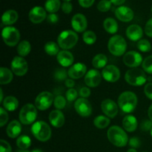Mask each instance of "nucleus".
Segmentation results:
<instances>
[{"instance_id":"obj_45","label":"nucleus","mask_w":152,"mask_h":152,"mask_svg":"<svg viewBox=\"0 0 152 152\" xmlns=\"http://www.w3.org/2000/svg\"><path fill=\"white\" fill-rule=\"evenodd\" d=\"M140 129L143 132L151 131L152 129V121H151V120H144V121H142L140 125Z\"/></svg>"},{"instance_id":"obj_43","label":"nucleus","mask_w":152,"mask_h":152,"mask_svg":"<svg viewBox=\"0 0 152 152\" xmlns=\"http://www.w3.org/2000/svg\"><path fill=\"white\" fill-rule=\"evenodd\" d=\"M0 152H12L10 145L4 140H0Z\"/></svg>"},{"instance_id":"obj_1","label":"nucleus","mask_w":152,"mask_h":152,"mask_svg":"<svg viewBox=\"0 0 152 152\" xmlns=\"http://www.w3.org/2000/svg\"><path fill=\"white\" fill-rule=\"evenodd\" d=\"M137 105V96L134 92L124 91L118 97V106L126 114L133 112Z\"/></svg>"},{"instance_id":"obj_20","label":"nucleus","mask_w":152,"mask_h":152,"mask_svg":"<svg viewBox=\"0 0 152 152\" xmlns=\"http://www.w3.org/2000/svg\"><path fill=\"white\" fill-rule=\"evenodd\" d=\"M126 36L132 41H140L143 36V31L140 25L134 24L128 27L126 30Z\"/></svg>"},{"instance_id":"obj_59","label":"nucleus","mask_w":152,"mask_h":152,"mask_svg":"<svg viewBox=\"0 0 152 152\" xmlns=\"http://www.w3.org/2000/svg\"><path fill=\"white\" fill-rule=\"evenodd\" d=\"M150 133H151V137H152V129H151V130L150 131Z\"/></svg>"},{"instance_id":"obj_44","label":"nucleus","mask_w":152,"mask_h":152,"mask_svg":"<svg viewBox=\"0 0 152 152\" xmlns=\"http://www.w3.org/2000/svg\"><path fill=\"white\" fill-rule=\"evenodd\" d=\"M62 10L66 14H69L73 10V6L70 1H64L62 4Z\"/></svg>"},{"instance_id":"obj_16","label":"nucleus","mask_w":152,"mask_h":152,"mask_svg":"<svg viewBox=\"0 0 152 152\" xmlns=\"http://www.w3.org/2000/svg\"><path fill=\"white\" fill-rule=\"evenodd\" d=\"M71 26L77 32H83L88 27L87 19L82 13H77L71 19Z\"/></svg>"},{"instance_id":"obj_33","label":"nucleus","mask_w":152,"mask_h":152,"mask_svg":"<svg viewBox=\"0 0 152 152\" xmlns=\"http://www.w3.org/2000/svg\"><path fill=\"white\" fill-rule=\"evenodd\" d=\"M45 51L47 54L50 55V56H55L59 53V45L56 44V42L53 41L48 42L45 45Z\"/></svg>"},{"instance_id":"obj_12","label":"nucleus","mask_w":152,"mask_h":152,"mask_svg":"<svg viewBox=\"0 0 152 152\" xmlns=\"http://www.w3.org/2000/svg\"><path fill=\"white\" fill-rule=\"evenodd\" d=\"M74 108L79 115L83 117H87L91 114L92 106L88 100L86 98H80L75 101Z\"/></svg>"},{"instance_id":"obj_9","label":"nucleus","mask_w":152,"mask_h":152,"mask_svg":"<svg viewBox=\"0 0 152 152\" xmlns=\"http://www.w3.org/2000/svg\"><path fill=\"white\" fill-rule=\"evenodd\" d=\"M53 102V95L49 91H43L36 97L35 106L40 111H45L51 106Z\"/></svg>"},{"instance_id":"obj_30","label":"nucleus","mask_w":152,"mask_h":152,"mask_svg":"<svg viewBox=\"0 0 152 152\" xmlns=\"http://www.w3.org/2000/svg\"><path fill=\"white\" fill-rule=\"evenodd\" d=\"M31 50V43L27 40H23V41L20 42L18 45L17 47V52L19 55L22 57L23 56H28L30 53Z\"/></svg>"},{"instance_id":"obj_28","label":"nucleus","mask_w":152,"mask_h":152,"mask_svg":"<svg viewBox=\"0 0 152 152\" xmlns=\"http://www.w3.org/2000/svg\"><path fill=\"white\" fill-rule=\"evenodd\" d=\"M13 73L8 68L1 67L0 68V84H9L13 80Z\"/></svg>"},{"instance_id":"obj_6","label":"nucleus","mask_w":152,"mask_h":152,"mask_svg":"<svg viewBox=\"0 0 152 152\" xmlns=\"http://www.w3.org/2000/svg\"><path fill=\"white\" fill-rule=\"evenodd\" d=\"M125 80L131 86H141L146 83L147 77L142 70L134 68L127 71L125 75Z\"/></svg>"},{"instance_id":"obj_14","label":"nucleus","mask_w":152,"mask_h":152,"mask_svg":"<svg viewBox=\"0 0 152 152\" xmlns=\"http://www.w3.org/2000/svg\"><path fill=\"white\" fill-rule=\"evenodd\" d=\"M101 109L109 118H114L118 114V105L111 99H105L102 101L101 103Z\"/></svg>"},{"instance_id":"obj_17","label":"nucleus","mask_w":152,"mask_h":152,"mask_svg":"<svg viewBox=\"0 0 152 152\" xmlns=\"http://www.w3.org/2000/svg\"><path fill=\"white\" fill-rule=\"evenodd\" d=\"M102 76L100 73L95 69H91L85 76V83L90 88H94L99 86L101 83Z\"/></svg>"},{"instance_id":"obj_24","label":"nucleus","mask_w":152,"mask_h":152,"mask_svg":"<svg viewBox=\"0 0 152 152\" xmlns=\"http://www.w3.org/2000/svg\"><path fill=\"white\" fill-rule=\"evenodd\" d=\"M137 120L133 115H127L123 118V129L128 132H134L137 128Z\"/></svg>"},{"instance_id":"obj_39","label":"nucleus","mask_w":152,"mask_h":152,"mask_svg":"<svg viewBox=\"0 0 152 152\" xmlns=\"http://www.w3.org/2000/svg\"><path fill=\"white\" fill-rule=\"evenodd\" d=\"M68 74L64 68H59L54 73V78L57 81H64L67 80Z\"/></svg>"},{"instance_id":"obj_51","label":"nucleus","mask_w":152,"mask_h":152,"mask_svg":"<svg viewBox=\"0 0 152 152\" xmlns=\"http://www.w3.org/2000/svg\"><path fill=\"white\" fill-rule=\"evenodd\" d=\"M47 20L49 23L55 24L58 22L59 18H58V16L56 13H50V14L47 16Z\"/></svg>"},{"instance_id":"obj_56","label":"nucleus","mask_w":152,"mask_h":152,"mask_svg":"<svg viewBox=\"0 0 152 152\" xmlns=\"http://www.w3.org/2000/svg\"><path fill=\"white\" fill-rule=\"evenodd\" d=\"M16 152H31V151H28L27 149H19V150H17Z\"/></svg>"},{"instance_id":"obj_8","label":"nucleus","mask_w":152,"mask_h":152,"mask_svg":"<svg viewBox=\"0 0 152 152\" xmlns=\"http://www.w3.org/2000/svg\"><path fill=\"white\" fill-rule=\"evenodd\" d=\"M1 36L4 42L10 47L16 46L20 39V33L14 27L7 26L3 28Z\"/></svg>"},{"instance_id":"obj_5","label":"nucleus","mask_w":152,"mask_h":152,"mask_svg":"<svg viewBox=\"0 0 152 152\" xmlns=\"http://www.w3.org/2000/svg\"><path fill=\"white\" fill-rule=\"evenodd\" d=\"M78 42V36L74 31L67 30L59 34L57 38V42L59 48L63 50H68L77 45Z\"/></svg>"},{"instance_id":"obj_32","label":"nucleus","mask_w":152,"mask_h":152,"mask_svg":"<svg viewBox=\"0 0 152 152\" xmlns=\"http://www.w3.org/2000/svg\"><path fill=\"white\" fill-rule=\"evenodd\" d=\"M110 123V119L108 117H105V116L99 115L97 116L96 118L94 120V125L96 126L97 129H105L106 127H108L109 126Z\"/></svg>"},{"instance_id":"obj_4","label":"nucleus","mask_w":152,"mask_h":152,"mask_svg":"<svg viewBox=\"0 0 152 152\" xmlns=\"http://www.w3.org/2000/svg\"><path fill=\"white\" fill-rule=\"evenodd\" d=\"M108 50L116 56H123L127 49V43L125 39L120 35H114L111 37L108 43Z\"/></svg>"},{"instance_id":"obj_40","label":"nucleus","mask_w":152,"mask_h":152,"mask_svg":"<svg viewBox=\"0 0 152 152\" xmlns=\"http://www.w3.org/2000/svg\"><path fill=\"white\" fill-rule=\"evenodd\" d=\"M111 4L110 0H101L97 4V9L100 12H107L111 9Z\"/></svg>"},{"instance_id":"obj_34","label":"nucleus","mask_w":152,"mask_h":152,"mask_svg":"<svg viewBox=\"0 0 152 152\" xmlns=\"http://www.w3.org/2000/svg\"><path fill=\"white\" fill-rule=\"evenodd\" d=\"M16 145L19 149H28L31 145V139L27 135L19 136L16 140Z\"/></svg>"},{"instance_id":"obj_19","label":"nucleus","mask_w":152,"mask_h":152,"mask_svg":"<svg viewBox=\"0 0 152 152\" xmlns=\"http://www.w3.org/2000/svg\"><path fill=\"white\" fill-rule=\"evenodd\" d=\"M87 71V67L84 63L81 62H77V63L73 65L69 68L68 71V77H71L73 80H77L80 79L86 74Z\"/></svg>"},{"instance_id":"obj_57","label":"nucleus","mask_w":152,"mask_h":152,"mask_svg":"<svg viewBox=\"0 0 152 152\" xmlns=\"http://www.w3.org/2000/svg\"><path fill=\"white\" fill-rule=\"evenodd\" d=\"M127 152H137V150L135 149V148H129V149L127 151Z\"/></svg>"},{"instance_id":"obj_54","label":"nucleus","mask_w":152,"mask_h":152,"mask_svg":"<svg viewBox=\"0 0 152 152\" xmlns=\"http://www.w3.org/2000/svg\"><path fill=\"white\" fill-rule=\"evenodd\" d=\"M148 117H149L150 120L152 121V104L150 105L149 108H148Z\"/></svg>"},{"instance_id":"obj_25","label":"nucleus","mask_w":152,"mask_h":152,"mask_svg":"<svg viewBox=\"0 0 152 152\" xmlns=\"http://www.w3.org/2000/svg\"><path fill=\"white\" fill-rule=\"evenodd\" d=\"M19 18V14L14 10H6L1 16L2 23L5 25H11L14 24Z\"/></svg>"},{"instance_id":"obj_15","label":"nucleus","mask_w":152,"mask_h":152,"mask_svg":"<svg viewBox=\"0 0 152 152\" xmlns=\"http://www.w3.org/2000/svg\"><path fill=\"white\" fill-rule=\"evenodd\" d=\"M30 21L34 24H39L47 18L46 10L40 6L33 7L28 13Z\"/></svg>"},{"instance_id":"obj_35","label":"nucleus","mask_w":152,"mask_h":152,"mask_svg":"<svg viewBox=\"0 0 152 152\" xmlns=\"http://www.w3.org/2000/svg\"><path fill=\"white\" fill-rule=\"evenodd\" d=\"M83 39L84 42L87 45H93L96 42V34L91 31H87L83 34Z\"/></svg>"},{"instance_id":"obj_47","label":"nucleus","mask_w":152,"mask_h":152,"mask_svg":"<svg viewBox=\"0 0 152 152\" xmlns=\"http://www.w3.org/2000/svg\"><path fill=\"white\" fill-rule=\"evenodd\" d=\"M144 93L148 99L152 100V83H148L144 87Z\"/></svg>"},{"instance_id":"obj_49","label":"nucleus","mask_w":152,"mask_h":152,"mask_svg":"<svg viewBox=\"0 0 152 152\" xmlns=\"http://www.w3.org/2000/svg\"><path fill=\"white\" fill-rule=\"evenodd\" d=\"M78 1L80 6H82L83 7L88 8V7H90L93 5L95 0H78Z\"/></svg>"},{"instance_id":"obj_31","label":"nucleus","mask_w":152,"mask_h":152,"mask_svg":"<svg viewBox=\"0 0 152 152\" xmlns=\"http://www.w3.org/2000/svg\"><path fill=\"white\" fill-rule=\"evenodd\" d=\"M61 2L59 0H46L45 7L46 11L50 13H55L59 10L61 7Z\"/></svg>"},{"instance_id":"obj_53","label":"nucleus","mask_w":152,"mask_h":152,"mask_svg":"<svg viewBox=\"0 0 152 152\" xmlns=\"http://www.w3.org/2000/svg\"><path fill=\"white\" fill-rule=\"evenodd\" d=\"M114 5H122L126 1V0H110Z\"/></svg>"},{"instance_id":"obj_41","label":"nucleus","mask_w":152,"mask_h":152,"mask_svg":"<svg viewBox=\"0 0 152 152\" xmlns=\"http://www.w3.org/2000/svg\"><path fill=\"white\" fill-rule=\"evenodd\" d=\"M8 120V114L4 108L1 107L0 108V126L3 127Z\"/></svg>"},{"instance_id":"obj_7","label":"nucleus","mask_w":152,"mask_h":152,"mask_svg":"<svg viewBox=\"0 0 152 152\" xmlns=\"http://www.w3.org/2000/svg\"><path fill=\"white\" fill-rule=\"evenodd\" d=\"M37 117V107L31 103L24 105L19 111V120L24 125H30L34 123Z\"/></svg>"},{"instance_id":"obj_61","label":"nucleus","mask_w":152,"mask_h":152,"mask_svg":"<svg viewBox=\"0 0 152 152\" xmlns=\"http://www.w3.org/2000/svg\"><path fill=\"white\" fill-rule=\"evenodd\" d=\"M151 12H152V7H151Z\"/></svg>"},{"instance_id":"obj_29","label":"nucleus","mask_w":152,"mask_h":152,"mask_svg":"<svg viewBox=\"0 0 152 152\" xmlns=\"http://www.w3.org/2000/svg\"><path fill=\"white\" fill-rule=\"evenodd\" d=\"M107 62H108L107 56L105 54H102V53H99V54L96 55L93 58L92 65L95 68L99 69V68H105L106 66Z\"/></svg>"},{"instance_id":"obj_58","label":"nucleus","mask_w":152,"mask_h":152,"mask_svg":"<svg viewBox=\"0 0 152 152\" xmlns=\"http://www.w3.org/2000/svg\"><path fill=\"white\" fill-rule=\"evenodd\" d=\"M31 152H43V151H42V150H40V149H34Z\"/></svg>"},{"instance_id":"obj_36","label":"nucleus","mask_w":152,"mask_h":152,"mask_svg":"<svg viewBox=\"0 0 152 152\" xmlns=\"http://www.w3.org/2000/svg\"><path fill=\"white\" fill-rule=\"evenodd\" d=\"M137 48L141 52H148L151 50V43L147 39H140L137 42Z\"/></svg>"},{"instance_id":"obj_52","label":"nucleus","mask_w":152,"mask_h":152,"mask_svg":"<svg viewBox=\"0 0 152 152\" xmlns=\"http://www.w3.org/2000/svg\"><path fill=\"white\" fill-rule=\"evenodd\" d=\"M65 84L69 88H73V87L75 86V83L73 80V79H67L65 82Z\"/></svg>"},{"instance_id":"obj_2","label":"nucleus","mask_w":152,"mask_h":152,"mask_svg":"<svg viewBox=\"0 0 152 152\" xmlns=\"http://www.w3.org/2000/svg\"><path fill=\"white\" fill-rule=\"evenodd\" d=\"M108 140L117 147H124L129 142V137L123 129L117 126H113L107 132Z\"/></svg>"},{"instance_id":"obj_11","label":"nucleus","mask_w":152,"mask_h":152,"mask_svg":"<svg viewBox=\"0 0 152 152\" xmlns=\"http://www.w3.org/2000/svg\"><path fill=\"white\" fill-rule=\"evenodd\" d=\"M123 61L126 66L132 68H137L143 62L142 55L135 50H131L125 53Z\"/></svg>"},{"instance_id":"obj_18","label":"nucleus","mask_w":152,"mask_h":152,"mask_svg":"<svg viewBox=\"0 0 152 152\" xmlns=\"http://www.w3.org/2000/svg\"><path fill=\"white\" fill-rule=\"evenodd\" d=\"M115 16L121 22H129L134 19V13L130 7L127 6H120L115 10Z\"/></svg>"},{"instance_id":"obj_27","label":"nucleus","mask_w":152,"mask_h":152,"mask_svg":"<svg viewBox=\"0 0 152 152\" xmlns=\"http://www.w3.org/2000/svg\"><path fill=\"white\" fill-rule=\"evenodd\" d=\"M103 27L105 31L111 34H114L118 31V24L113 18H107L103 22Z\"/></svg>"},{"instance_id":"obj_50","label":"nucleus","mask_w":152,"mask_h":152,"mask_svg":"<svg viewBox=\"0 0 152 152\" xmlns=\"http://www.w3.org/2000/svg\"><path fill=\"white\" fill-rule=\"evenodd\" d=\"M80 95L82 98H87L91 95V90L88 87H83L80 90Z\"/></svg>"},{"instance_id":"obj_60","label":"nucleus","mask_w":152,"mask_h":152,"mask_svg":"<svg viewBox=\"0 0 152 152\" xmlns=\"http://www.w3.org/2000/svg\"><path fill=\"white\" fill-rule=\"evenodd\" d=\"M71 0H64V1H70Z\"/></svg>"},{"instance_id":"obj_10","label":"nucleus","mask_w":152,"mask_h":152,"mask_svg":"<svg viewBox=\"0 0 152 152\" xmlns=\"http://www.w3.org/2000/svg\"><path fill=\"white\" fill-rule=\"evenodd\" d=\"M12 72L18 77L24 76L28 70V65L27 61L22 56H15L10 64Z\"/></svg>"},{"instance_id":"obj_46","label":"nucleus","mask_w":152,"mask_h":152,"mask_svg":"<svg viewBox=\"0 0 152 152\" xmlns=\"http://www.w3.org/2000/svg\"><path fill=\"white\" fill-rule=\"evenodd\" d=\"M129 144L132 148H137L140 146V140L138 137H132L130 140H129Z\"/></svg>"},{"instance_id":"obj_21","label":"nucleus","mask_w":152,"mask_h":152,"mask_svg":"<svg viewBox=\"0 0 152 152\" xmlns=\"http://www.w3.org/2000/svg\"><path fill=\"white\" fill-rule=\"evenodd\" d=\"M49 121L53 127L60 128L65 123V116L60 110H53L49 114Z\"/></svg>"},{"instance_id":"obj_13","label":"nucleus","mask_w":152,"mask_h":152,"mask_svg":"<svg viewBox=\"0 0 152 152\" xmlns=\"http://www.w3.org/2000/svg\"><path fill=\"white\" fill-rule=\"evenodd\" d=\"M102 77L108 83H116L120 78V69L115 65H106L102 71Z\"/></svg>"},{"instance_id":"obj_38","label":"nucleus","mask_w":152,"mask_h":152,"mask_svg":"<svg viewBox=\"0 0 152 152\" xmlns=\"http://www.w3.org/2000/svg\"><path fill=\"white\" fill-rule=\"evenodd\" d=\"M143 71L148 74H152V55L148 56L145 58L142 63Z\"/></svg>"},{"instance_id":"obj_42","label":"nucleus","mask_w":152,"mask_h":152,"mask_svg":"<svg viewBox=\"0 0 152 152\" xmlns=\"http://www.w3.org/2000/svg\"><path fill=\"white\" fill-rule=\"evenodd\" d=\"M77 96H78V93L74 88H69L66 91V99L69 102L76 100Z\"/></svg>"},{"instance_id":"obj_23","label":"nucleus","mask_w":152,"mask_h":152,"mask_svg":"<svg viewBox=\"0 0 152 152\" xmlns=\"http://www.w3.org/2000/svg\"><path fill=\"white\" fill-rule=\"evenodd\" d=\"M21 132H22V126H21V123L17 120H13L10 122L6 130L7 136L10 138L18 137Z\"/></svg>"},{"instance_id":"obj_48","label":"nucleus","mask_w":152,"mask_h":152,"mask_svg":"<svg viewBox=\"0 0 152 152\" xmlns=\"http://www.w3.org/2000/svg\"><path fill=\"white\" fill-rule=\"evenodd\" d=\"M145 33L148 37L152 38V18L150 19L145 24Z\"/></svg>"},{"instance_id":"obj_3","label":"nucleus","mask_w":152,"mask_h":152,"mask_svg":"<svg viewBox=\"0 0 152 152\" xmlns=\"http://www.w3.org/2000/svg\"><path fill=\"white\" fill-rule=\"evenodd\" d=\"M31 132L33 135L41 142L49 140L51 137V129L49 125L44 121L34 123L31 127Z\"/></svg>"},{"instance_id":"obj_37","label":"nucleus","mask_w":152,"mask_h":152,"mask_svg":"<svg viewBox=\"0 0 152 152\" xmlns=\"http://www.w3.org/2000/svg\"><path fill=\"white\" fill-rule=\"evenodd\" d=\"M54 107L56 108V110H62L66 105V100H65V98L64 96L59 95V96H56V98L54 99Z\"/></svg>"},{"instance_id":"obj_22","label":"nucleus","mask_w":152,"mask_h":152,"mask_svg":"<svg viewBox=\"0 0 152 152\" xmlns=\"http://www.w3.org/2000/svg\"><path fill=\"white\" fill-rule=\"evenodd\" d=\"M56 59L59 62V65H62V67H69L74 62V56L71 52L67 50H61L56 55Z\"/></svg>"},{"instance_id":"obj_55","label":"nucleus","mask_w":152,"mask_h":152,"mask_svg":"<svg viewBox=\"0 0 152 152\" xmlns=\"http://www.w3.org/2000/svg\"><path fill=\"white\" fill-rule=\"evenodd\" d=\"M0 92H1V98H0V102H1L3 101V91L2 89H0Z\"/></svg>"},{"instance_id":"obj_26","label":"nucleus","mask_w":152,"mask_h":152,"mask_svg":"<svg viewBox=\"0 0 152 152\" xmlns=\"http://www.w3.org/2000/svg\"><path fill=\"white\" fill-rule=\"evenodd\" d=\"M3 106L6 111H14L19 106V101L13 96H8L3 100Z\"/></svg>"}]
</instances>
